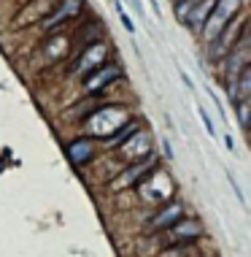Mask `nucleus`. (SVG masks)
I'll return each instance as SVG.
<instances>
[{"instance_id":"nucleus-1","label":"nucleus","mask_w":251,"mask_h":257,"mask_svg":"<svg viewBox=\"0 0 251 257\" xmlns=\"http://www.w3.org/2000/svg\"><path fill=\"white\" fill-rule=\"evenodd\" d=\"M240 3L243 0H216V6H213V11H211V17H208V22L203 25V36L211 41L216 33L224 27L229 19H235V14L240 11Z\"/></svg>"},{"instance_id":"nucleus-2","label":"nucleus","mask_w":251,"mask_h":257,"mask_svg":"<svg viewBox=\"0 0 251 257\" xmlns=\"http://www.w3.org/2000/svg\"><path fill=\"white\" fill-rule=\"evenodd\" d=\"M157 168V157L154 155H146L141 163H135L130 171H124L119 179H116V187H132V184H141L146 182V176H149L151 171Z\"/></svg>"},{"instance_id":"nucleus-3","label":"nucleus","mask_w":251,"mask_h":257,"mask_svg":"<svg viewBox=\"0 0 251 257\" xmlns=\"http://www.w3.org/2000/svg\"><path fill=\"white\" fill-rule=\"evenodd\" d=\"M122 76V68L119 65H106L100 68V71H89L87 76H84V87L89 89V92H95V89H103L106 84H111V81H116Z\"/></svg>"},{"instance_id":"nucleus-4","label":"nucleus","mask_w":251,"mask_h":257,"mask_svg":"<svg viewBox=\"0 0 251 257\" xmlns=\"http://www.w3.org/2000/svg\"><path fill=\"white\" fill-rule=\"evenodd\" d=\"M65 152H68V157H71L73 165H87L89 160L95 157V144H92V138L81 136V138H76V141L68 144Z\"/></svg>"},{"instance_id":"nucleus-5","label":"nucleus","mask_w":251,"mask_h":257,"mask_svg":"<svg viewBox=\"0 0 251 257\" xmlns=\"http://www.w3.org/2000/svg\"><path fill=\"white\" fill-rule=\"evenodd\" d=\"M213 6H216V0H200V3L194 6V9L186 14L184 19H181V22L189 27L192 33H200V30H203V25L208 22V17H211Z\"/></svg>"},{"instance_id":"nucleus-6","label":"nucleus","mask_w":251,"mask_h":257,"mask_svg":"<svg viewBox=\"0 0 251 257\" xmlns=\"http://www.w3.org/2000/svg\"><path fill=\"white\" fill-rule=\"evenodd\" d=\"M181 217H184V206H181V203H170V206H165L162 211L149 222V225H151V230H167V227L176 225Z\"/></svg>"},{"instance_id":"nucleus-7","label":"nucleus","mask_w":251,"mask_h":257,"mask_svg":"<svg viewBox=\"0 0 251 257\" xmlns=\"http://www.w3.org/2000/svg\"><path fill=\"white\" fill-rule=\"evenodd\" d=\"M79 9H81V0H62V6L57 11L52 14V17L44 22V27H52V25H60V22H65L68 17H76L79 14Z\"/></svg>"},{"instance_id":"nucleus-8","label":"nucleus","mask_w":251,"mask_h":257,"mask_svg":"<svg viewBox=\"0 0 251 257\" xmlns=\"http://www.w3.org/2000/svg\"><path fill=\"white\" fill-rule=\"evenodd\" d=\"M170 230L173 238H184V241H192V238H197V235H203V227L197 225V222H176V225H170L167 227Z\"/></svg>"},{"instance_id":"nucleus-9","label":"nucleus","mask_w":251,"mask_h":257,"mask_svg":"<svg viewBox=\"0 0 251 257\" xmlns=\"http://www.w3.org/2000/svg\"><path fill=\"white\" fill-rule=\"evenodd\" d=\"M138 130H141V124H138L135 119H132V122H127V124H124L122 130H116V133L108 138V147H111V149H116V147H124V144L130 141L127 136H135Z\"/></svg>"},{"instance_id":"nucleus-10","label":"nucleus","mask_w":251,"mask_h":257,"mask_svg":"<svg viewBox=\"0 0 251 257\" xmlns=\"http://www.w3.org/2000/svg\"><path fill=\"white\" fill-rule=\"evenodd\" d=\"M197 3H200V0H178V3H176V17H178V19H184L186 14H189Z\"/></svg>"},{"instance_id":"nucleus-11","label":"nucleus","mask_w":251,"mask_h":257,"mask_svg":"<svg viewBox=\"0 0 251 257\" xmlns=\"http://www.w3.org/2000/svg\"><path fill=\"white\" fill-rule=\"evenodd\" d=\"M116 14H119V19H122L124 30H127V33H135V25H132V19L127 17V11H124V6H122V3H116Z\"/></svg>"},{"instance_id":"nucleus-12","label":"nucleus","mask_w":251,"mask_h":257,"mask_svg":"<svg viewBox=\"0 0 251 257\" xmlns=\"http://www.w3.org/2000/svg\"><path fill=\"white\" fill-rule=\"evenodd\" d=\"M197 114H200V119H203V124H205V130H208V136H211V138H216V127H213V122H211V116H208V111H205L203 106H197Z\"/></svg>"},{"instance_id":"nucleus-13","label":"nucleus","mask_w":251,"mask_h":257,"mask_svg":"<svg viewBox=\"0 0 251 257\" xmlns=\"http://www.w3.org/2000/svg\"><path fill=\"white\" fill-rule=\"evenodd\" d=\"M227 182H229V187H232V192L238 195V203H240V206H246V198H243V192H240V187H238V182H235L232 173H227Z\"/></svg>"},{"instance_id":"nucleus-14","label":"nucleus","mask_w":251,"mask_h":257,"mask_svg":"<svg viewBox=\"0 0 251 257\" xmlns=\"http://www.w3.org/2000/svg\"><path fill=\"white\" fill-rule=\"evenodd\" d=\"M224 144H227V149H229V152H235V141H232L229 136H224Z\"/></svg>"},{"instance_id":"nucleus-15","label":"nucleus","mask_w":251,"mask_h":257,"mask_svg":"<svg viewBox=\"0 0 251 257\" xmlns=\"http://www.w3.org/2000/svg\"><path fill=\"white\" fill-rule=\"evenodd\" d=\"M132 6H135L138 11H143V6H141V0H132Z\"/></svg>"},{"instance_id":"nucleus-16","label":"nucleus","mask_w":251,"mask_h":257,"mask_svg":"<svg viewBox=\"0 0 251 257\" xmlns=\"http://www.w3.org/2000/svg\"><path fill=\"white\" fill-rule=\"evenodd\" d=\"M246 68H248V71H251V62H248V65H246Z\"/></svg>"}]
</instances>
